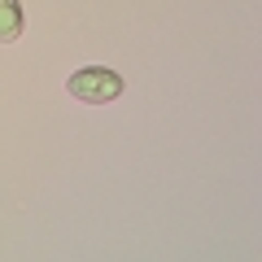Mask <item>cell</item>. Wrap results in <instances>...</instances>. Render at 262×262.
<instances>
[{
  "mask_svg": "<svg viewBox=\"0 0 262 262\" xmlns=\"http://www.w3.org/2000/svg\"><path fill=\"white\" fill-rule=\"evenodd\" d=\"M66 92L75 96V101H83V105H110V101L122 96V75L110 70V66H83V70L70 75Z\"/></svg>",
  "mask_w": 262,
  "mask_h": 262,
  "instance_id": "obj_1",
  "label": "cell"
},
{
  "mask_svg": "<svg viewBox=\"0 0 262 262\" xmlns=\"http://www.w3.org/2000/svg\"><path fill=\"white\" fill-rule=\"evenodd\" d=\"M22 31H27L22 5H18V0H0V44H13V39H22Z\"/></svg>",
  "mask_w": 262,
  "mask_h": 262,
  "instance_id": "obj_2",
  "label": "cell"
}]
</instances>
